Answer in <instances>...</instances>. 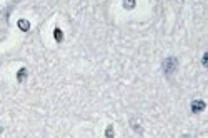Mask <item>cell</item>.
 I'll return each instance as SVG.
<instances>
[{
    "instance_id": "cell-9",
    "label": "cell",
    "mask_w": 208,
    "mask_h": 138,
    "mask_svg": "<svg viewBox=\"0 0 208 138\" xmlns=\"http://www.w3.org/2000/svg\"><path fill=\"white\" fill-rule=\"evenodd\" d=\"M2 132H3V128H2V127H0V133H2Z\"/></svg>"
},
{
    "instance_id": "cell-8",
    "label": "cell",
    "mask_w": 208,
    "mask_h": 138,
    "mask_svg": "<svg viewBox=\"0 0 208 138\" xmlns=\"http://www.w3.org/2000/svg\"><path fill=\"white\" fill-rule=\"evenodd\" d=\"M206 60H208V53H203V58H202V65L206 67Z\"/></svg>"
},
{
    "instance_id": "cell-4",
    "label": "cell",
    "mask_w": 208,
    "mask_h": 138,
    "mask_svg": "<svg viewBox=\"0 0 208 138\" xmlns=\"http://www.w3.org/2000/svg\"><path fill=\"white\" fill-rule=\"evenodd\" d=\"M17 25H18V28L22 32H28V30H30V22L25 20V18H20L18 22H17Z\"/></svg>"
},
{
    "instance_id": "cell-1",
    "label": "cell",
    "mask_w": 208,
    "mask_h": 138,
    "mask_svg": "<svg viewBox=\"0 0 208 138\" xmlns=\"http://www.w3.org/2000/svg\"><path fill=\"white\" fill-rule=\"evenodd\" d=\"M162 68H163V73H165L166 77H172L178 68V60L175 58V57H168V58L163 60Z\"/></svg>"
},
{
    "instance_id": "cell-6",
    "label": "cell",
    "mask_w": 208,
    "mask_h": 138,
    "mask_svg": "<svg viewBox=\"0 0 208 138\" xmlns=\"http://www.w3.org/2000/svg\"><path fill=\"white\" fill-rule=\"evenodd\" d=\"M135 5H137V2H135V0H123V7H125L127 10L135 9Z\"/></svg>"
},
{
    "instance_id": "cell-7",
    "label": "cell",
    "mask_w": 208,
    "mask_h": 138,
    "mask_svg": "<svg viewBox=\"0 0 208 138\" xmlns=\"http://www.w3.org/2000/svg\"><path fill=\"white\" fill-rule=\"evenodd\" d=\"M105 136H113V127H112V125H108V127H107V130H105Z\"/></svg>"
},
{
    "instance_id": "cell-5",
    "label": "cell",
    "mask_w": 208,
    "mask_h": 138,
    "mask_svg": "<svg viewBox=\"0 0 208 138\" xmlns=\"http://www.w3.org/2000/svg\"><path fill=\"white\" fill-rule=\"evenodd\" d=\"M54 38H55V42H58V43L63 42V32L60 30L58 27H57L55 30H54Z\"/></svg>"
},
{
    "instance_id": "cell-3",
    "label": "cell",
    "mask_w": 208,
    "mask_h": 138,
    "mask_svg": "<svg viewBox=\"0 0 208 138\" xmlns=\"http://www.w3.org/2000/svg\"><path fill=\"white\" fill-rule=\"evenodd\" d=\"M27 77H28V70H27L25 67H22V68L17 72V80L22 83V82H25V80H27Z\"/></svg>"
},
{
    "instance_id": "cell-2",
    "label": "cell",
    "mask_w": 208,
    "mask_h": 138,
    "mask_svg": "<svg viewBox=\"0 0 208 138\" xmlns=\"http://www.w3.org/2000/svg\"><path fill=\"white\" fill-rule=\"evenodd\" d=\"M205 107H206V103L203 100H193V101H191V112H193V113L203 112V110H205Z\"/></svg>"
}]
</instances>
